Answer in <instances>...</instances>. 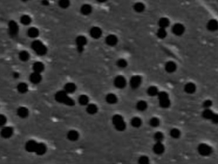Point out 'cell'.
I'll use <instances>...</instances> for the list:
<instances>
[{
  "instance_id": "obj_7",
  "label": "cell",
  "mask_w": 218,
  "mask_h": 164,
  "mask_svg": "<svg viewBox=\"0 0 218 164\" xmlns=\"http://www.w3.org/2000/svg\"><path fill=\"white\" fill-rule=\"evenodd\" d=\"M114 85H115L116 87H117L119 89H122L126 85V80L123 76H118L114 80Z\"/></svg>"
},
{
  "instance_id": "obj_9",
  "label": "cell",
  "mask_w": 218,
  "mask_h": 164,
  "mask_svg": "<svg viewBox=\"0 0 218 164\" xmlns=\"http://www.w3.org/2000/svg\"><path fill=\"white\" fill-rule=\"evenodd\" d=\"M38 143H36L35 140H29L26 145H25V149L26 151L30 153H35V149H36V147Z\"/></svg>"
},
{
  "instance_id": "obj_26",
  "label": "cell",
  "mask_w": 218,
  "mask_h": 164,
  "mask_svg": "<svg viewBox=\"0 0 218 164\" xmlns=\"http://www.w3.org/2000/svg\"><path fill=\"white\" fill-rule=\"evenodd\" d=\"M185 90L188 94H193L196 90V86L193 83H188L185 86Z\"/></svg>"
},
{
  "instance_id": "obj_37",
  "label": "cell",
  "mask_w": 218,
  "mask_h": 164,
  "mask_svg": "<svg viewBox=\"0 0 218 164\" xmlns=\"http://www.w3.org/2000/svg\"><path fill=\"white\" fill-rule=\"evenodd\" d=\"M136 108L139 111H144L147 108V103L144 101H139L136 104Z\"/></svg>"
},
{
  "instance_id": "obj_4",
  "label": "cell",
  "mask_w": 218,
  "mask_h": 164,
  "mask_svg": "<svg viewBox=\"0 0 218 164\" xmlns=\"http://www.w3.org/2000/svg\"><path fill=\"white\" fill-rule=\"evenodd\" d=\"M76 44L77 46V51L79 53H82L84 50V46L87 44V39L85 36L80 35L76 39Z\"/></svg>"
},
{
  "instance_id": "obj_40",
  "label": "cell",
  "mask_w": 218,
  "mask_h": 164,
  "mask_svg": "<svg viewBox=\"0 0 218 164\" xmlns=\"http://www.w3.org/2000/svg\"><path fill=\"white\" fill-rule=\"evenodd\" d=\"M170 134H171V136L175 138V139H177V138H179L181 136V131L179 130H177V129H172L171 131V133Z\"/></svg>"
},
{
  "instance_id": "obj_47",
  "label": "cell",
  "mask_w": 218,
  "mask_h": 164,
  "mask_svg": "<svg viewBox=\"0 0 218 164\" xmlns=\"http://www.w3.org/2000/svg\"><path fill=\"white\" fill-rule=\"evenodd\" d=\"M168 98V94L166 92H160L158 93V98L160 99H163V98Z\"/></svg>"
},
{
  "instance_id": "obj_27",
  "label": "cell",
  "mask_w": 218,
  "mask_h": 164,
  "mask_svg": "<svg viewBox=\"0 0 218 164\" xmlns=\"http://www.w3.org/2000/svg\"><path fill=\"white\" fill-rule=\"evenodd\" d=\"M106 101L109 103V104H114L117 102V98L115 94H109L107 95L106 97Z\"/></svg>"
},
{
  "instance_id": "obj_42",
  "label": "cell",
  "mask_w": 218,
  "mask_h": 164,
  "mask_svg": "<svg viewBox=\"0 0 218 164\" xmlns=\"http://www.w3.org/2000/svg\"><path fill=\"white\" fill-rule=\"evenodd\" d=\"M159 124H160V121L157 117H152L151 120H150V125H151L152 127H158Z\"/></svg>"
},
{
  "instance_id": "obj_34",
  "label": "cell",
  "mask_w": 218,
  "mask_h": 164,
  "mask_svg": "<svg viewBox=\"0 0 218 164\" xmlns=\"http://www.w3.org/2000/svg\"><path fill=\"white\" fill-rule=\"evenodd\" d=\"M144 8H145V7L144 5V3H136L134 6V11L137 12H142L144 10Z\"/></svg>"
},
{
  "instance_id": "obj_45",
  "label": "cell",
  "mask_w": 218,
  "mask_h": 164,
  "mask_svg": "<svg viewBox=\"0 0 218 164\" xmlns=\"http://www.w3.org/2000/svg\"><path fill=\"white\" fill-rule=\"evenodd\" d=\"M7 118L4 115L0 114V127H3L6 124Z\"/></svg>"
},
{
  "instance_id": "obj_51",
  "label": "cell",
  "mask_w": 218,
  "mask_h": 164,
  "mask_svg": "<svg viewBox=\"0 0 218 164\" xmlns=\"http://www.w3.org/2000/svg\"><path fill=\"white\" fill-rule=\"evenodd\" d=\"M13 76H14L15 78H18L19 76H20V75H19V73L15 72V73H13Z\"/></svg>"
},
{
  "instance_id": "obj_2",
  "label": "cell",
  "mask_w": 218,
  "mask_h": 164,
  "mask_svg": "<svg viewBox=\"0 0 218 164\" xmlns=\"http://www.w3.org/2000/svg\"><path fill=\"white\" fill-rule=\"evenodd\" d=\"M31 48L39 56H43L47 54V48L45 45L39 40H35L31 44Z\"/></svg>"
},
{
  "instance_id": "obj_10",
  "label": "cell",
  "mask_w": 218,
  "mask_h": 164,
  "mask_svg": "<svg viewBox=\"0 0 218 164\" xmlns=\"http://www.w3.org/2000/svg\"><path fill=\"white\" fill-rule=\"evenodd\" d=\"M41 80H42V76H41L40 73L34 72L32 74H30V80L33 84H39L41 81Z\"/></svg>"
},
{
  "instance_id": "obj_30",
  "label": "cell",
  "mask_w": 218,
  "mask_h": 164,
  "mask_svg": "<svg viewBox=\"0 0 218 164\" xmlns=\"http://www.w3.org/2000/svg\"><path fill=\"white\" fill-rule=\"evenodd\" d=\"M89 101H90V99H89V97H88L87 95L82 94V95H80V96L79 103L80 105H83V106H85V105H88Z\"/></svg>"
},
{
  "instance_id": "obj_44",
  "label": "cell",
  "mask_w": 218,
  "mask_h": 164,
  "mask_svg": "<svg viewBox=\"0 0 218 164\" xmlns=\"http://www.w3.org/2000/svg\"><path fill=\"white\" fill-rule=\"evenodd\" d=\"M154 139L157 140L158 142H160L163 140V135L162 132H157L154 135Z\"/></svg>"
},
{
  "instance_id": "obj_35",
  "label": "cell",
  "mask_w": 218,
  "mask_h": 164,
  "mask_svg": "<svg viewBox=\"0 0 218 164\" xmlns=\"http://www.w3.org/2000/svg\"><path fill=\"white\" fill-rule=\"evenodd\" d=\"M148 94L150 96H155V95H157V94H158V88L155 87V86H151V87H149L148 90Z\"/></svg>"
},
{
  "instance_id": "obj_52",
  "label": "cell",
  "mask_w": 218,
  "mask_h": 164,
  "mask_svg": "<svg viewBox=\"0 0 218 164\" xmlns=\"http://www.w3.org/2000/svg\"><path fill=\"white\" fill-rule=\"evenodd\" d=\"M98 3H105L107 0H97Z\"/></svg>"
},
{
  "instance_id": "obj_39",
  "label": "cell",
  "mask_w": 218,
  "mask_h": 164,
  "mask_svg": "<svg viewBox=\"0 0 218 164\" xmlns=\"http://www.w3.org/2000/svg\"><path fill=\"white\" fill-rule=\"evenodd\" d=\"M58 5L62 8H67L70 6V0H59L58 1Z\"/></svg>"
},
{
  "instance_id": "obj_5",
  "label": "cell",
  "mask_w": 218,
  "mask_h": 164,
  "mask_svg": "<svg viewBox=\"0 0 218 164\" xmlns=\"http://www.w3.org/2000/svg\"><path fill=\"white\" fill-rule=\"evenodd\" d=\"M8 30H9V34L11 36H16L17 35L19 31V27L17 23L14 21H9L8 24Z\"/></svg>"
},
{
  "instance_id": "obj_24",
  "label": "cell",
  "mask_w": 218,
  "mask_h": 164,
  "mask_svg": "<svg viewBox=\"0 0 218 164\" xmlns=\"http://www.w3.org/2000/svg\"><path fill=\"white\" fill-rule=\"evenodd\" d=\"M153 151L157 154H161L164 152V146L160 142H158L155 145L153 146Z\"/></svg>"
},
{
  "instance_id": "obj_16",
  "label": "cell",
  "mask_w": 218,
  "mask_h": 164,
  "mask_svg": "<svg viewBox=\"0 0 218 164\" xmlns=\"http://www.w3.org/2000/svg\"><path fill=\"white\" fill-rule=\"evenodd\" d=\"M67 139L71 141H76L79 139V133L76 131L72 130L67 133Z\"/></svg>"
},
{
  "instance_id": "obj_1",
  "label": "cell",
  "mask_w": 218,
  "mask_h": 164,
  "mask_svg": "<svg viewBox=\"0 0 218 164\" xmlns=\"http://www.w3.org/2000/svg\"><path fill=\"white\" fill-rule=\"evenodd\" d=\"M55 99L57 102L63 104H66L68 106H74L75 102L72 98H70L67 95V93L65 90L58 91L55 94Z\"/></svg>"
},
{
  "instance_id": "obj_14",
  "label": "cell",
  "mask_w": 218,
  "mask_h": 164,
  "mask_svg": "<svg viewBox=\"0 0 218 164\" xmlns=\"http://www.w3.org/2000/svg\"><path fill=\"white\" fill-rule=\"evenodd\" d=\"M47 151V147L45 145H43L42 143H38L36 147V149H35V153L38 154V155H43Z\"/></svg>"
},
{
  "instance_id": "obj_38",
  "label": "cell",
  "mask_w": 218,
  "mask_h": 164,
  "mask_svg": "<svg viewBox=\"0 0 218 164\" xmlns=\"http://www.w3.org/2000/svg\"><path fill=\"white\" fill-rule=\"evenodd\" d=\"M160 106L164 108H167L170 106V100L169 98H163V99H160Z\"/></svg>"
},
{
  "instance_id": "obj_12",
  "label": "cell",
  "mask_w": 218,
  "mask_h": 164,
  "mask_svg": "<svg viewBox=\"0 0 218 164\" xmlns=\"http://www.w3.org/2000/svg\"><path fill=\"white\" fill-rule=\"evenodd\" d=\"M130 86H131L133 89L138 88L139 85H140V84H141V77L139 76H133V77L130 79Z\"/></svg>"
},
{
  "instance_id": "obj_48",
  "label": "cell",
  "mask_w": 218,
  "mask_h": 164,
  "mask_svg": "<svg viewBox=\"0 0 218 164\" xmlns=\"http://www.w3.org/2000/svg\"><path fill=\"white\" fill-rule=\"evenodd\" d=\"M212 105V101H210V100H206V101H204V103H203V107L206 108H209Z\"/></svg>"
},
{
  "instance_id": "obj_21",
  "label": "cell",
  "mask_w": 218,
  "mask_h": 164,
  "mask_svg": "<svg viewBox=\"0 0 218 164\" xmlns=\"http://www.w3.org/2000/svg\"><path fill=\"white\" fill-rule=\"evenodd\" d=\"M80 12L83 15H90L92 12V7L89 4H84L80 7Z\"/></svg>"
},
{
  "instance_id": "obj_49",
  "label": "cell",
  "mask_w": 218,
  "mask_h": 164,
  "mask_svg": "<svg viewBox=\"0 0 218 164\" xmlns=\"http://www.w3.org/2000/svg\"><path fill=\"white\" fill-rule=\"evenodd\" d=\"M212 122H214V123H218V115L217 114H214L213 116L212 117Z\"/></svg>"
},
{
  "instance_id": "obj_31",
  "label": "cell",
  "mask_w": 218,
  "mask_h": 164,
  "mask_svg": "<svg viewBox=\"0 0 218 164\" xmlns=\"http://www.w3.org/2000/svg\"><path fill=\"white\" fill-rule=\"evenodd\" d=\"M170 24V21L167 18H161L159 20V21H158V25H160V27L161 28H166V27H167Z\"/></svg>"
},
{
  "instance_id": "obj_13",
  "label": "cell",
  "mask_w": 218,
  "mask_h": 164,
  "mask_svg": "<svg viewBox=\"0 0 218 164\" xmlns=\"http://www.w3.org/2000/svg\"><path fill=\"white\" fill-rule=\"evenodd\" d=\"M90 34L94 39H98L102 35V31L98 27H93L90 29Z\"/></svg>"
},
{
  "instance_id": "obj_3",
  "label": "cell",
  "mask_w": 218,
  "mask_h": 164,
  "mask_svg": "<svg viewBox=\"0 0 218 164\" xmlns=\"http://www.w3.org/2000/svg\"><path fill=\"white\" fill-rule=\"evenodd\" d=\"M112 123L115 126L116 129L119 131H123L126 126L123 120V117L121 115H115L112 117Z\"/></svg>"
},
{
  "instance_id": "obj_23",
  "label": "cell",
  "mask_w": 218,
  "mask_h": 164,
  "mask_svg": "<svg viewBox=\"0 0 218 164\" xmlns=\"http://www.w3.org/2000/svg\"><path fill=\"white\" fill-rule=\"evenodd\" d=\"M39 30L37 28H35V27H30V29L28 30V31H27V35L30 38H36L39 35Z\"/></svg>"
},
{
  "instance_id": "obj_19",
  "label": "cell",
  "mask_w": 218,
  "mask_h": 164,
  "mask_svg": "<svg viewBox=\"0 0 218 164\" xmlns=\"http://www.w3.org/2000/svg\"><path fill=\"white\" fill-rule=\"evenodd\" d=\"M76 85L74 83H67L64 85V90L67 92V94H72L76 91Z\"/></svg>"
},
{
  "instance_id": "obj_29",
  "label": "cell",
  "mask_w": 218,
  "mask_h": 164,
  "mask_svg": "<svg viewBox=\"0 0 218 164\" xmlns=\"http://www.w3.org/2000/svg\"><path fill=\"white\" fill-rule=\"evenodd\" d=\"M19 58L23 62L28 61L30 59V54L27 51H21L19 54Z\"/></svg>"
},
{
  "instance_id": "obj_33",
  "label": "cell",
  "mask_w": 218,
  "mask_h": 164,
  "mask_svg": "<svg viewBox=\"0 0 218 164\" xmlns=\"http://www.w3.org/2000/svg\"><path fill=\"white\" fill-rule=\"evenodd\" d=\"M31 22V18L30 17V16L28 15H23L21 17V23H22L25 25H28L30 24Z\"/></svg>"
},
{
  "instance_id": "obj_8",
  "label": "cell",
  "mask_w": 218,
  "mask_h": 164,
  "mask_svg": "<svg viewBox=\"0 0 218 164\" xmlns=\"http://www.w3.org/2000/svg\"><path fill=\"white\" fill-rule=\"evenodd\" d=\"M13 135V129L10 127H3L1 131V136L4 139H8Z\"/></svg>"
},
{
  "instance_id": "obj_6",
  "label": "cell",
  "mask_w": 218,
  "mask_h": 164,
  "mask_svg": "<svg viewBox=\"0 0 218 164\" xmlns=\"http://www.w3.org/2000/svg\"><path fill=\"white\" fill-rule=\"evenodd\" d=\"M199 152L201 155L203 156H207L209 154L212 153V148L209 145H207L206 144H202L199 146V149H198Z\"/></svg>"
},
{
  "instance_id": "obj_32",
  "label": "cell",
  "mask_w": 218,
  "mask_h": 164,
  "mask_svg": "<svg viewBox=\"0 0 218 164\" xmlns=\"http://www.w3.org/2000/svg\"><path fill=\"white\" fill-rule=\"evenodd\" d=\"M214 115V113L212 112V111H211L210 109H208V108H207L206 110H204L203 111V116L205 118V119H208V120H211L212 119V117Z\"/></svg>"
},
{
  "instance_id": "obj_22",
  "label": "cell",
  "mask_w": 218,
  "mask_h": 164,
  "mask_svg": "<svg viewBox=\"0 0 218 164\" xmlns=\"http://www.w3.org/2000/svg\"><path fill=\"white\" fill-rule=\"evenodd\" d=\"M86 111H87V112H88L89 114L94 115V114H95L98 112V107L95 104H93V103L88 104V106H87V108H86Z\"/></svg>"
},
{
  "instance_id": "obj_43",
  "label": "cell",
  "mask_w": 218,
  "mask_h": 164,
  "mask_svg": "<svg viewBox=\"0 0 218 164\" xmlns=\"http://www.w3.org/2000/svg\"><path fill=\"white\" fill-rule=\"evenodd\" d=\"M117 66L119 67H121V68H124L127 66V62L125 59H120L117 61Z\"/></svg>"
},
{
  "instance_id": "obj_20",
  "label": "cell",
  "mask_w": 218,
  "mask_h": 164,
  "mask_svg": "<svg viewBox=\"0 0 218 164\" xmlns=\"http://www.w3.org/2000/svg\"><path fill=\"white\" fill-rule=\"evenodd\" d=\"M207 29L209 31H215L218 30V22L216 20H211L207 23Z\"/></svg>"
},
{
  "instance_id": "obj_25",
  "label": "cell",
  "mask_w": 218,
  "mask_h": 164,
  "mask_svg": "<svg viewBox=\"0 0 218 164\" xmlns=\"http://www.w3.org/2000/svg\"><path fill=\"white\" fill-rule=\"evenodd\" d=\"M165 68H166V71L168 72H174L176 69V65L173 62H169L166 64Z\"/></svg>"
},
{
  "instance_id": "obj_11",
  "label": "cell",
  "mask_w": 218,
  "mask_h": 164,
  "mask_svg": "<svg viewBox=\"0 0 218 164\" xmlns=\"http://www.w3.org/2000/svg\"><path fill=\"white\" fill-rule=\"evenodd\" d=\"M184 31H185V27L181 24L177 23V24L174 25V26L172 27V32L176 35H181L184 33Z\"/></svg>"
},
{
  "instance_id": "obj_15",
  "label": "cell",
  "mask_w": 218,
  "mask_h": 164,
  "mask_svg": "<svg viewBox=\"0 0 218 164\" xmlns=\"http://www.w3.org/2000/svg\"><path fill=\"white\" fill-rule=\"evenodd\" d=\"M117 41H118V39L114 35H109L106 38V43L109 46H115L117 44Z\"/></svg>"
},
{
  "instance_id": "obj_28",
  "label": "cell",
  "mask_w": 218,
  "mask_h": 164,
  "mask_svg": "<svg viewBox=\"0 0 218 164\" xmlns=\"http://www.w3.org/2000/svg\"><path fill=\"white\" fill-rule=\"evenodd\" d=\"M17 90L21 94H25L28 91V85L25 83H20L17 85Z\"/></svg>"
},
{
  "instance_id": "obj_18",
  "label": "cell",
  "mask_w": 218,
  "mask_h": 164,
  "mask_svg": "<svg viewBox=\"0 0 218 164\" xmlns=\"http://www.w3.org/2000/svg\"><path fill=\"white\" fill-rule=\"evenodd\" d=\"M33 70H34V72H43V70H44V65L41 62H35L34 65H33Z\"/></svg>"
},
{
  "instance_id": "obj_41",
  "label": "cell",
  "mask_w": 218,
  "mask_h": 164,
  "mask_svg": "<svg viewBox=\"0 0 218 164\" xmlns=\"http://www.w3.org/2000/svg\"><path fill=\"white\" fill-rule=\"evenodd\" d=\"M157 35H158V38L163 39V38H165V37L167 36V31H165V29H164V28H160V29L158 31Z\"/></svg>"
},
{
  "instance_id": "obj_53",
  "label": "cell",
  "mask_w": 218,
  "mask_h": 164,
  "mask_svg": "<svg viewBox=\"0 0 218 164\" xmlns=\"http://www.w3.org/2000/svg\"><path fill=\"white\" fill-rule=\"evenodd\" d=\"M22 1H24V2H26V1H30V0H22Z\"/></svg>"
},
{
  "instance_id": "obj_50",
  "label": "cell",
  "mask_w": 218,
  "mask_h": 164,
  "mask_svg": "<svg viewBox=\"0 0 218 164\" xmlns=\"http://www.w3.org/2000/svg\"><path fill=\"white\" fill-rule=\"evenodd\" d=\"M49 0H42V4L43 5H49Z\"/></svg>"
},
{
  "instance_id": "obj_46",
  "label": "cell",
  "mask_w": 218,
  "mask_h": 164,
  "mask_svg": "<svg viewBox=\"0 0 218 164\" xmlns=\"http://www.w3.org/2000/svg\"><path fill=\"white\" fill-rule=\"evenodd\" d=\"M139 163L141 164H146L148 163V158L145 157V156H142L140 157L139 159Z\"/></svg>"
},
{
  "instance_id": "obj_36",
  "label": "cell",
  "mask_w": 218,
  "mask_h": 164,
  "mask_svg": "<svg viewBox=\"0 0 218 164\" xmlns=\"http://www.w3.org/2000/svg\"><path fill=\"white\" fill-rule=\"evenodd\" d=\"M142 124L141 119L139 117H134L133 119L131 120V125L133 126L134 127H139Z\"/></svg>"
},
{
  "instance_id": "obj_17",
  "label": "cell",
  "mask_w": 218,
  "mask_h": 164,
  "mask_svg": "<svg viewBox=\"0 0 218 164\" xmlns=\"http://www.w3.org/2000/svg\"><path fill=\"white\" fill-rule=\"evenodd\" d=\"M17 115L21 118H25L29 115V110L25 107H20L17 109Z\"/></svg>"
}]
</instances>
